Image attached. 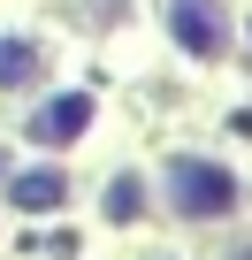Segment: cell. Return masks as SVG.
Instances as JSON below:
<instances>
[{"instance_id": "obj_1", "label": "cell", "mask_w": 252, "mask_h": 260, "mask_svg": "<svg viewBox=\"0 0 252 260\" xmlns=\"http://www.w3.org/2000/svg\"><path fill=\"white\" fill-rule=\"evenodd\" d=\"M168 199H176L184 214H222V207H229V176H222L214 161H176V169H168Z\"/></svg>"}, {"instance_id": "obj_5", "label": "cell", "mask_w": 252, "mask_h": 260, "mask_svg": "<svg viewBox=\"0 0 252 260\" xmlns=\"http://www.w3.org/2000/svg\"><path fill=\"white\" fill-rule=\"evenodd\" d=\"M16 199H23V207H54V199H61V176H23Z\"/></svg>"}, {"instance_id": "obj_4", "label": "cell", "mask_w": 252, "mask_h": 260, "mask_svg": "<svg viewBox=\"0 0 252 260\" xmlns=\"http://www.w3.org/2000/svg\"><path fill=\"white\" fill-rule=\"evenodd\" d=\"M31 69H46V54H31V46H16V39L0 46V84H23Z\"/></svg>"}, {"instance_id": "obj_2", "label": "cell", "mask_w": 252, "mask_h": 260, "mask_svg": "<svg viewBox=\"0 0 252 260\" xmlns=\"http://www.w3.org/2000/svg\"><path fill=\"white\" fill-rule=\"evenodd\" d=\"M168 16H176V39H184L191 54H214V46L229 39V16L214 8V0H168Z\"/></svg>"}, {"instance_id": "obj_3", "label": "cell", "mask_w": 252, "mask_h": 260, "mask_svg": "<svg viewBox=\"0 0 252 260\" xmlns=\"http://www.w3.org/2000/svg\"><path fill=\"white\" fill-rule=\"evenodd\" d=\"M84 115H92L84 100H54V107H39V115H31V138H46V146H69L77 130H84Z\"/></svg>"}]
</instances>
